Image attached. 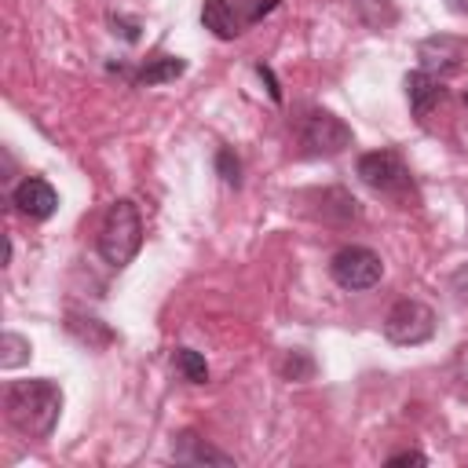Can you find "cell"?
Wrapping results in <instances>:
<instances>
[{"mask_svg": "<svg viewBox=\"0 0 468 468\" xmlns=\"http://www.w3.org/2000/svg\"><path fill=\"white\" fill-rule=\"evenodd\" d=\"M4 410L7 420L29 435V439H48L62 417V388L48 377L37 380H15L4 391Z\"/></svg>", "mask_w": 468, "mask_h": 468, "instance_id": "cell-1", "label": "cell"}, {"mask_svg": "<svg viewBox=\"0 0 468 468\" xmlns=\"http://www.w3.org/2000/svg\"><path fill=\"white\" fill-rule=\"evenodd\" d=\"M139 245H143V212L132 197H117L106 208L102 227H99V256L113 271H121L135 260Z\"/></svg>", "mask_w": 468, "mask_h": 468, "instance_id": "cell-2", "label": "cell"}, {"mask_svg": "<svg viewBox=\"0 0 468 468\" xmlns=\"http://www.w3.org/2000/svg\"><path fill=\"white\" fill-rule=\"evenodd\" d=\"M358 179L395 201H410L413 197V176L406 168V161L395 150H369L358 157Z\"/></svg>", "mask_w": 468, "mask_h": 468, "instance_id": "cell-3", "label": "cell"}, {"mask_svg": "<svg viewBox=\"0 0 468 468\" xmlns=\"http://www.w3.org/2000/svg\"><path fill=\"white\" fill-rule=\"evenodd\" d=\"M351 128L329 110H307L300 121V150L307 157H333L351 146Z\"/></svg>", "mask_w": 468, "mask_h": 468, "instance_id": "cell-4", "label": "cell"}, {"mask_svg": "<svg viewBox=\"0 0 468 468\" xmlns=\"http://www.w3.org/2000/svg\"><path fill=\"white\" fill-rule=\"evenodd\" d=\"M329 274L340 289L347 292H362V289H373L380 278H384V263L373 249L366 245H344L333 252L329 260Z\"/></svg>", "mask_w": 468, "mask_h": 468, "instance_id": "cell-5", "label": "cell"}, {"mask_svg": "<svg viewBox=\"0 0 468 468\" xmlns=\"http://www.w3.org/2000/svg\"><path fill=\"white\" fill-rule=\"evenodd\" d=\"M384 336L399 347H413L435 336V311L420 300H399L391 303V311L384 314Z\"/></svg>", "mask_w": 468, "mask_h": 468, "instance_id": "cell-6", "label": "cell"}, {"mask_svg": "<svg viewBox=\"0 0 468 468\" xmlns=\"http://www.w3.org/2000/svg\"><path fill=\"white\" fill-rule=\"evenodd\" d=\"M417 58H420V69H428L435 77H446V73H457L468 62V44L461 37L435 33V37H424L420 40Z\"/></svg>", "mask_w": 468, "mask_h": 468, "instance_id": "cell-7", "label": "cell"}, {"mask_svg": "<svg viewBox=\"0 0 468 468\" xmlns=\"http://www.w3.org/2000/svg\"><path fill=\"white\" fill-rule=\"evenodd\" d=\"M11 205H15L22 216H29V219H48V216H55V208H58V194H55V186H51L48 179L26 176V179L11 190Z\"/></svg>", "mask_w": 468, "mask_h": 468, "instance_id": "cell-8", "label": "cell"}, {"mask_svg": "<svg viewBox=\"0 0 468 468\" xmlns=\"http://www.w3.org/2000/svg\"><path fill=\"white\" fill-rule=\"evenodd\" d=\"M402 88H406V99H410V110H413L417 121H428V113L446 99L442 80H439L435 73H428V69H413V73H406Z\"/></svg>", "mask_w": 468, "mask_h": 468, "instance_id": "cell-9", "label": "cell"}, {"mask_svg": "<svg viewBox=\"0 0 468 468\" xmlns=\"http://www.w3.org/2000/svg\"><path fill=\"white\" fill-rule=\"evenodd\" d=\"M172 457L179 464H234L230 453L216 450L212 442H205L197 431H179L176 435V446H172Z\"/></svg>", "mask_w": 468, "mask_h": 468, "instance_id": "cell-10", "label": "cell"}, {"mask_svg": "<svg viewBox=\"0 0 468 468\" xmlns=\"http://www.w3.org/2000/svg\"><path fill=\"white\" fill-rule=\"evenodd\" d=\"M201 26L212 29L219 40H234L241 33V22H238V15L227 0H205L201 4Z\"/></svg>", "mask_w": 468, "mask_h": 468, "instance_id": "cell-11", "label": "cell"}, {"mask_svg": "<svg viewBox=\"0 0 468 468\" xmlns=\"http://www.w3.org/2000/svg\"><path fill=\"white\" fill-rule=\"evenodd\" d=\"M183 69H186L183 58H176V55H157V58H146V66L135 73V84H139V88H154V84L176 80Z\"/></svg>", "mask_w": 468, "mask_h": 468, "instance_id": "cell-12", "label": "cell"}, {"mask_svg": "<svg viewBox=\"0 0 468 468\" xmlns=\"http://www.w3.org/2000/svg\"><path fill=\"white\" fill-rule=\"evenodd\" d=\"M172 366L183 373V380H190V384H205L208 380V362H205V355H197V351H190V347H176L172 351Z\"/></svg>", "mask_w": 468, "mask_h": 468, "instance_id": "cell-13", "label": "cell"}, {"mask_svg": "<svg viewBox=\"0 0 468 468\" xmlns=\"http://www.w3.org/2000/svg\"><path fill=\"white\" fill-rule=\"evenodd\" d=\"M29 355H33V347H29L26 336H18V333H4V340H0V366H4V369H15V366L29 362Z\"/></svg>", "mask_w": 468, "mask_h": 468, "instance_id": "cell-14", "label": "cell"}, {"mask_svg": "<svg viewBox=\"0 0 468 468\" xmlns=\"http://www.w3.org/2000/svg\"><path fill=\"white\" fill-rule=\"evenodd\" d=\"M282 377L285 380H311L314 377V362H311V355L307 351H289L285 355V362H282Z\"/></svg>", "mask_w": 468, "mask_h": 468, "instance_id": "cell-15", "label": "cell"}, {"mask_svg": "<svg viewBox=\"0 0 468 468\" xmlns=\"http://www.w3.org/2000/svg\"><path fill=\"white\" fill-rule=\"evenodd\" d=\"M216 172H219V179H223L227 186H238V183H241V161H238V154H234L230 146H223V150L216 154Z\"/></svg>", "mask_w": 468, "mask_h": 468, "instance_id": "cell-16", "label": "cell"}, {"mask_svg": "<svg viewBox=\"0 0 468 468\" xmlns=\"http://www.w3.org/2000/svg\"><path fill=\"white\" fill-rule=\"evenodd\" d=\"M402 464H428V457L417 453V450H402V453H391L388 457V468H402Z\"/></svg>", "mask_w": 468, "mask_h": 468, "instance_id": "cell-17", "label": "cell"}, {"mask_svg": "<svg viewBox=\"0 0 468 468\" xmlns=\"http://www.w3.org/2000/svg\"><path fill=\"white\" fill-rule=\"evenodd\" d=\"M256 73H260V80H267V91H271V99L278 102V99H282V88H278V80H274V73H271V66H263V62H256Z\"/></svg>", "mask_w": 468, "mask_h": 468, "instance_id": "cell-18", "label": "cell"}, {"mask_svg": "<svg viewBox=\"0 0 468 468\" xmlns=\"http://www.w3.org/2000/svg\"><path fill=\"white\" fill-rule=\"evenodd\" d=\"M464 102H468V95H464Z\"/></svg>", "mask_w": 468, "mask_h": 468, "instance_id": "cell-19", "label": "cell"}]
</instances>
